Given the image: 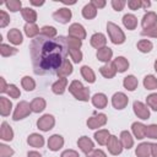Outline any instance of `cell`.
Wrapping results in <instances>:
<instances>
[{"mask_svg": "<svg viewBox=\"0 0 157 157\" xmlns=\"http://www.w3.org/2000/svg\"><path fill=\"white\" fill-rule=\"evenodd\" d=\"M29 53L34 74L45 75L56 72L66 60L69 53L66 38L64 36L48 38L40 34L31 42Z\"/></svg>", "mask_w": 157, "mask_h": 157, "instance_id": "cell-1", "label": "cell"}, {"mask_svg": "<svg viewBox=\"0 0 157 157\" xmlns=\"http://www.w3.org/2000/svg\"><path fill=\"white\" fill-rule=\"evenodd\" d=\"M69 91L77 101L88 102V99H90V90L87 87H85L78 80H74L69 85Z\"/></svg>", "mask_w": 157, "mask_h": 157, "instance_id": "cell-2", "label": "cell"}, {"mask_svg": "<svg viewBox=\"0 0 157 157\" xmlns=\"http://www.w3.org/2000/svg\"><path fill=\"white\" fill-rule=\"evenodd\" d=\"M107 32H108V36H109V38H110V40H112L113 44L119 45V44H123L125 42V34H124V32L114 22H110V21L107 22Z\"/></svg>", "mask_w": 157, "mask_h": 157, "instance_id": "cell-3", "label": "cell"}, {"mask_svg": "<svg viewBox=\"0 0 157 157\" xmlns=\"http://www.w3.org/2000/svg\"><path fill=\"white\" fill-rule=\"evenodd\" d=\"M32 113V109H31V103L26 102V101H21L17 103L15 110H13V114H12V119L15 121L17 120H21V119H25L26 117H28L29 114Z\"/></svg>", "mask_w": 157, "mask_h": 157, "instance_id": "cell-4", "label": "cell"}, {"mask_svg": "<svg viewBox=\"0 0 157 157\" xmlns=\"http://www.w3.org/2000/svg\"><path fill=\"white\" fill-rule=\"evenodd\" d=\"M55 125V118L52 114H44L37 120V128L42 131H49Z\"/></svg>", "mask_w": 157, "mask_h": 157, "instance_id": "cell-5", "label": "cell"}, {"mask_svg": "<svg viewBox=\"0 0 157 157\" xmlns=\"http://www.w3.org/2000/svg\"><path fill=\"white\" fill-rule=\"evenodd\" d=\"M105 124H107V115L103 114V113L94 114V115H92L91 118L87 119V126L90 129H92V130L98 129V128H102Z\"/></svg>", "mask_w": 157, "mask_h": 157, "instance_id": "cell-6", "label": "cell"}, {"mask_svg": "<svg viewBox=\"0 0 157 157\" xmlns=\"http://www.w3.org/2000/svg\"><path fill=\"white\" fill-rule=\"evenodd\" d=\"M71 16H72L71 10L67 9V7H61V9H58L56 11L53 12V18H54L56 22L63 23V25L67 23V22L71 20Z\"/></svg>", "mask_w": 157, "mask_h": 157, "instance_id": "cell-7", "label": "cell"}, {"mask_svg": "<svg viewBox=\"0 0 157 157\" xmlns=\"http://www.w3.org/2000/svg\"><path fill=\"white\" fill-rule=\"evenodd\" d=\"M128 103H129V98H128V96H126L125 93H123V92H117V93H114L113 97H112V105H113L115 109H118V110L124 109V108L128 105Z\"/></svg>", "mask_w": 157, "mask_h": 157, "instance_id": "cell-8", "label": "cell"}, {"mask_svg": "<svg viewBox=\"0 0 157 157\" xmlns=\"http://www.w3.org/2000/svg\"><path fill=\"white\" fill-rule=\"evenodd\" d=\"M132 109H134V113H135V115L137 118H140L142 120H146V119L150 118V109L142 102L135 101L134 104H132Z\"/></svg>", "mask_w": 157, "mask_h": 157, "instance_id": "cell-9", "label": "cell"}, {"mask_svg": "<svg viewBox=\"0 0 157 157\" xmlns=\"http://www.w3.org/2000/svg\"><path fill=\"white\" fill-rule=\"evenodd\" d=\"M107 148H108L109 153L113 155V156H118L123 151V146L120 144V140L115 135H110V137L107 142Z\"/></svg>", "mask_w": 157, "mask_h": 157, "instance_id": "cell-10", "label": "cell"}, {"mask_svg": "<svg viewBox=\"0 0 157 157\" xmlns=\"http://www.w3.org/2000/svg\"><path fill=\"white\" fill-rule=\"evenodd\" d=\"M67 32H69V37H71V38H76V39H80V40L86 38V29L80 23H72L69 27Z\"/></svg>", "mask_w": 157, "mask_h": 157, "instance_id": "cell-11", "label": "cell"}, {"mask_svg": "<svg viewBox=\"0 0 157 157\" xmlns=\"http://www.w3.org/2000/svg\"><path fill=\"white\" fill-rule=\"evenodd\" d=\"M141 26L144 29H150V28L157 26V13L153 11L146 12L141 20Z\"/></svg>", "mask_w": 157, "mask_h": 157, "instance_id": "cell-12", "label": "cell"}, {"mask_svg": "<svg viewBox=\"0 0 157 157\" xmlns=\"http://www.w3.org/2000/svg\"><path fill=\"white\" fill-rule=\"evenodd\" d=\"M77 146L80 147V150L87 156L88 153H91L94 148V145H93V141L88 137V136H81L78 140H77Z\"/></svg>", "mask_w": 157, "mask_h": 157, "instance_id": "cell-13", "label": "cell"}, {"mask_svg": "<svg viewBox=\"0 0 157 157\" xmlns=\"http://www.w3.org/2000/svg\"><path fill=\"white\" fill-rule=\"evenodd\" d=\"M64 146V137L59 134H54L48 139V148L50 151H59Z\"/></svg>", "mask_w": 157, "mask_h": 157, "instance_id": "cell-14", "label": "cell"}, {"mask_svg": "<svg viewBox=\"0 0 157 157\" xmlns=\"http://www.w3.org/2000/svg\"><path fill=\"white\" fill-rule=\"evenodd\" d=\"M90 42H91V45L93 48H96L97 50L103 48V47H107L105 45L107 44V38H105V36L103 33H94V34H92Z\"/></svg>", "mask_w": 157, "mask_h": 157, "instance_id": "cell-15", "label": "cell"}, {"mask_svg": "<svg viewBox=\"0 0 157 157\" xmlns=\"http://www.w3.org/2000/svg\"><path fill=\"white\" fill-rule=\"evenodd\" d=\"M131 131H132L134 136H135L137 140H142V139L146 137V125H144L142 123H139V121L132 123V125H131Z\"/></svg>", "mask_w": 157, "mask_h": 157, "instance_id": "cell-16", "label": "cell"}, {"mask_svg": "<svg viewBox=\"0 0 157 157\" xmlns=\"http://www.w3.org/2000/svg\"><path fill=\"white\" fill-rule=\"evenodd\" d=\"M97 59L99 61H103V63H110L112 60V56H113V50L109 48V47H103L101 49L97 50Z\"/></svg>", "mask_w": 157, "mask_h": 157, "instance_id": "cell-17", "label": "cell"}, {"mask_svg": "<svg viewBox=\"0 0 157 157\" xmlns=\"http://www.w3.org/2000/svg\"><path fill=\"white\" fill-rule=\"evenodd\" d=\"M66 86H67V78L66 77H59L52 85V91L55 94H63L66 90Z\"/></svg>", "mask_w": 157, "mask_h": 157, "instance_id": "cell-18", "label": "cell"}, {"mask_svg": "<svg viewBox=\"0 0 157 157\" xmlns=\"http://www.w3.org/2000/svg\"><path fill=\"white\" fill-rule=\"evenodd\" d=\"M0 139L4 141H11L13 139V130L12 128L6 123L2 121L1 123V128H0Z\"/></svg>", "mask_w": 157, "mask_h": 157, "instance_id": "cell-19", "label": "cell"}, {"mask_svg": "<svg viewBox=\"0 0 157 157\" xmlns=\"http://www.w3.org/2000/svg\"><path fill=\"white\" fill-rule=\"evenodd\" d=\"M7 39L10 40V43L15 44V45H20L22 42H23V37H22V33L20 29L17 28H11L9 32H7Z\"/></svg>", "mask_w": 157, "mask_h": 157, "instance_id": "cell-20", "label": "cell"}, {"mask_svg": "<svg viewBox=\"0 0 157 157\" xmlns=\"http://www.w3.org/2000/svg\"><path fill=\"white\" fill-rule=\"evenodd\" d=\"M91 101H92V104L96 108H98V109H103L108 104V98H107V96L104 93H96V94H93Z\"/></svg>", "mask_w": 157, "mask_h": 157, "instance_id": "cell-21", "label": "cell"}, {"mask_svg": "<svg viewBox=\"0 0 157 157\" xmlns=\"http://www.w3.org/2000/svg\"><path fill=\"white\" fill-rule=\"evenodd\" d=\"M119 140H120V144H121L123 148L130 150V148L134 146V139H132L131 134H130L128 130H124V131H121V132H120Z\"/></svg>", "mask_w": 157, "mask_h": 157, "instance_id": "cell-22", "label": "cell"}, {"mask_svg": "<svg viewBox=\"0 0 157 157\" xmlns=\"http://www.w3.org/2000/svg\"><path fill=\"white\" fill-rule=\"evenodd\" d=\"M27 144L32 147H36V148H40L43 147L44 145V137L40 135V134H37V132H33L28 137H27Z\"/></svg>", "mask_w": 157, "mask_h": 157, "instance_id": "cell-23", "label": "cell"}, {"mask_svg": "<svg viewBox=\"0 0 157 157\" xmlns=\"http://www.w3.org/2000/svg\"><path fill=\"white\" fill-rule=\"evenodd\" d=\"M112 63H113L117 72H125L129 69V61L124 56H117L115 59H113Z\"/></svg>", "mask_w": 157, "mask_h": 157, "instance_id": "cell-24", "label": "cell"}, {"mask_svg": "<svg viewBox=\"0 0 157 157\" xmlns=\"http://www.w3.org/2000/svg\"><path fill=\"white\" fill-rule=\"evenodd\" d=\"M99 72H101V75H102L103 77H105V78H113V77L117 75V70H115L113 63H107V64H104L103 66H101V67H99Z\"/></svg>", "mask_w": 157, "mask_h": 157, "instance_id": "cell-25", "label": "cell"}, {"mask_svg": "<svg viewBox=\"0 0 157 157\" xmlns=\"http://www.w3.org/2000/svg\"><path fill=\"white\" fill-rule=\"evenodd\" d=\"M47 107V102L42 97H36L31 102V109L33 113H42Z\"/></svg>", "mask_w": 157, "mask_h": 157, "instance_id": "cell-26", "label": "cell"}, {"mask_svg": "<svg viewBox=\"0 0 157 157\" xmlns=\"http://www.w3.org/2000/svg\"><path fill=\"white\" fill-rule=\"evenodd\" d=\"M123 25L129 31H134L137 27V18L132 13H126L123 16Z\"/></svg>", "mask_w": 157, "mask_h": 157, "instance_id": "cell-27", "label": "cell"}, {"mask_svg": "<svg viewBox=\"0 0 157 157\" xmlns=\"http://www.w3.org/2000/svg\"><path fill=\"white\" fill-rule=\"evenodd\" d=\"M21 15L26 23H34L37 20V12L31 7H23L21 10Z\"/></svg>", "mask_w": 157, "mask_h": 157, "instance_id": "cell-28", "label": "cell"}, {"mask_svg": "<svg viewBox=\"0 0 157 157\" xmlns=\"http://www.w3.org/2000/svg\"><path fill=\"white\" fill-rule=\"evenodd\" d=\"M12 109V103L10 99H7L6 97L1 96L0 97V114L2 117H7L10 115V112Z\"/></svg>", "mask_w": 157, "mask_h": 157, "instance_id": "cell-29", "label": "cell"}, {"mask_svg": "<svg viewBox=\"0 0 157 157\" xmlns=\"http://www.w3.org/2000/svg\"><path fill=\"white\" fill-rule=\"evenodd\" d=\"M135 153L137 157H150L151 156V144L141 142L140 145H137Z\"/></svg>", "mask_w": 157, "mask_h": 157, "instance_id": "cell-30", "label": "cell"}, {"mask_svg": "<svg viewBox=\"0 0 157 157\" xmlns=\"http://www.w3.org/2000/svg\"><path fill=\"white\" fill-rule=\"evenodd\" d=\"M71 74H72V64L69 61V59H66V60L63 63V65L58 69L56 75H58L59 77H67V76L71 75Z\"/></svg>", "mask_w": 157, "mask_h": 157, "instance_id": "cell-31", "label": "cell"}, {"mask_svg": "<svg viewBox=\"0 0 157 157\" xmlns=\"http://www.w3.org/2000/svg\"><path fill=\"white\" fill-rule=\"evenodd\" d=\"M137 85H139V81H137V78H136L134 75H128L126 77H124L123 86H124V88H125V90H128V91L132 92V91H135V90H136Z\"/></svg>", "mask_w": 157, "mask_h": 157, "instance_id": "cell-32", "label": "cell"}, {"mask_svg": "<svg viewBox=\"0 0 157 157\" xmlns=\"http://www.w3.org/2000/svg\"><path fill=\"white\" fill-rule=\"evenodd\" d=\"M109 137H110V132H109L108 130H105V129H102V130H98V131L94 132V140H96L101 146L107 145Z\"/></svg>", "mask_w": 157, "mask_h": 157, "instance_id": "cell-33", "label": "cell"}, {"mask_svg": "<svg viewBox=\"0 0 157 157\" xmlns=\"http://www.w3.org/2000/svg\"><path fill=\"white\" fill-rule=\"evenodd\" d=\"M81 75H82V77L85 78V81H87L88 83H93L94 81H96V75H94V72H93V70L90 67V66H87V65H83L82 67H81Z\"/></svg>", "mask_w": 157, "mask_h": 157, "instance_id": "cell-34", "label": "cell"}, {"mask_svg": "<svg viewBox=\"0 0 157 157\" xmlns=\"http://www.w3.org/2000/svg\"><path fill=\"white\" fill-rule=\"evenodd\" d=\"M82 16H83L86 20H92V18H94V17L97 16V9H96L91 2H88V4H86V5L83 6V9H82Z\"/></svg>", "mask_w": 157, "mask_h": 157, "instance_id": "cell-35", "label": "cell"}, {"mask_svg": "<svg viewBox=\"0 0 157 157\" xmlns=\"http://www.w3.org/2000/svg\"><path fill=\"white\" fill-rule=\"evenodd\" d=\"M23 29H25L26 36L29 37V38H36V37H38V34H39V32H40V29L38 28V26H37L36 23H26L25 27H23Z\"/></svg>", "mask_w": 157, "mask_h": 157, "instance_id": "cell-36", "label": "cell"}, {"mask_svg": "<svg viewBox=\"0 0 157 157\" xmlns=\"http://www.w3.org/2000/svg\"><path fill=\"white\" fill-rule=\"evenodd\" d=\"M17 52H18V49H16L15 47H10L9 44L1 43V45H0V53H1V56H4V58L12 56V55L17 54Z\"/></svg>", "mask_w": 157, "mask_h": 157, "instance_id": "cell-37", "label": "cell"}, {"mask_svg": "<svg viewBox=\"0 0 157 157\" xmlns=\"http://www.w3.org/2000/svg\"><path fill=\"white\" fill-rule=\"evenodd\" d=\"M144 86H145L146 90H150V91L157 90V77L153 76V75L145 76V78H144Z\"/></svg>", "mask_w": 157, "mask_h": 157, "instance_id": "cell-38", "label": "cell"}, {"mask_svg": "<svg viewBox=\"0 0 157 157\" xmlns=\"http://www.w3.org/2000/svg\"><path fill=\"white\" fill-rule=\"evenodd\" d=\"M136 47H137V49H139L141 53H150V52L152 50V48H153V44H152V42L148 40V39H141V40L137 42Z\"/></svg>", "mask_w": 157, "mask_h": 157, "instance_id": "cell-39", "label": "cell"}, {"mask_svg": "<svg viewBox=\"0 0 157 157\" xmlns=\"http://www.w3.org/2000/svg\"><path fill=\"white\" fill-rule=\"evenodd\" d=\"M21 85L26 91H33L36 88V81L31 76H23L21 80Z\"/></svg>", "mask_w": 157, "mask_h": 157, "instance_id": "cell-40", "label": "cell"}, {"mask_svg": "<svg viewBox=\"0 0 157 157\" xmlns=\"http://www.w3.org/2000/svg\"><path fill=\"white\" fill-rule=\"evenodd\" d=\"M56 28L53 26H43L40 28V34L48 38H55L56 37Z\"/></svg>", "mask_w": 157, "mask_h": 157, "instance_id": "cell-41", "label": "cell"}, {"mask_svg": "<svg viewBox=\"0 0 157 157\" xmlns=\"http://www.w3.org/2000/svg\"><path fill=\"white\" fill-rule=\"evenodd\" d=\"M5 6L11 11V12H17L22 10V2L20 0H9L5 2Z\"/></svg>", "mask_w": 157, "mask_h": 157, "instance_id": "cell-42", "label": "cell"}, {"mask_svg": "<svg viewBox=\"0 0 157 157\" xmlns=\"http://www.w3.org/2000/svg\"><path fill=\"white\" fill-rule=\"evenodd\" d=\"M146 103H147V107H150L152 110L157 112V93L148 94L146 98Z\"/></svg>", "mask_w": 157, "mask_h": 157, "instance_id": "cell-43", "label": "cell"}, {"mask_svg": "<svg viewBox=\"0 0 157 157\" xmlns=\"http://www.w3.org/2000/svg\"><path fill=\"white\" fill-rule=\"evenodd\" d=\"M66 43H67V49H80L82 45V40L71 37L66 38Z\"/></svg>", "mask_w": 157, "mask_h": 157, "instance_id": "cell-44", "label": "cell"}, {"mask_svg": "<svg viewBox=\"0 0 157 157\" xmlns=\"http://www.w3.org/2000/svg\"><path fill=\"white\" fill-rule=\"evenodd\" d=\"M6 93H7L11 98H15V99H16V98H18V97L21 96V91H20V88H18L16 85H13V83L9 85Z\"/></svg>", "mask_w": 157, "mask_h": 157, "instance_id": "cell-45", "label": "cell"}, {"mask_svg": "<svg viewBox=\"0 0 157 157\" xmlns=\"http://www.w3.org/2000/svg\"><path fill=\"white\" fill-rule=\"evenodd\" d=\"M69 54H70V56H71V59L75 64H78L82 60V56H83L82 52L80 49H69Z\"/></svg>", "mask_w": 157, "mask_h": 157, "instance_id": "cell-46", "label": "cell"}, {"mask_svg": "<svg viewBox=\"0 0 157 157\" xmlns=\"http://www.w3.org/2000/svg\"><path fill=\"white\" fill-rule=\"evenodd\" d=\"M13 152L15 151L10 146H7L5 144H0V157H11L13 155Z\"/></svg>", "mask_w": 157, "mask_h": 157, "instance_id": "cell-47", "label": "cell"}, {"mask_svg": "<svg viewBox=\"0 0 157 157\" xmlns=\"http://www.w3.org/2000/svg\"><path fill=\"white\" fill-rule=\"evenodd\" d=\"M146 137L148 139H157V125L151 124L146 126Z\"/></svg>", "mask_w": 157, "mask_h": 157, "instance_id": "cell-48", "label": "cell"}, {"mask_svg": "<svg viewBox=\"0 0 157 157\" xmlns=\"http://www.w3.org/2000/svg\"><path fill=\"white\" fill-rule=\"evenodd\" d=\"M10 23V16L7 15V12H5L4 10L0 11V27L4 28Z\"/></svg>", "mask_w": 157, "mask_h": 157, "instance_id": "cell-49", "label": "cell"}, {"mask_svg": "<svg viewBox=\"0 0 157 157\" xmlns=\"http://www.w3.org/2000/svg\"><path fill=\"white\" fill-rule=\"evenodd\" d=\"M112 7L115 10V11H121L124 9V6L126 5V1L125 0H112Z\"/></svg>", "mask_w": 157, "mask_h": 157, "instance_id": "cell-50", "label": "cell"}, {"mask_svg": "<svg viewBox=\"0 0 157 157\" xmlns=\"http://www.w3.org/2000/svg\"><path fill=\"white\" fill-rule=\"evenodd\" d=\"M128 6L130 10H139L142 9V1L141 0H129L128 1Z\"/></svg>", "mask_w": 157, "mask_h": 157, "instance_id": "cell-51", "label": "cell"}, {"mask_svg": "<svg viewBox=\"0 0 157 157\" xmlns=\"http://www.w3.org/2000/svg\"><path fill=\"white\" fill-rule=\"evenodd\" d=\"M141 36H147V37H152V38H157V26L150 28V29H142L141 31Z\"/></svg>", "mask_w": 157, "mask_h": 157, "instance_id": "cell-52", "label": "cell"}, {"mask_svg": "<svg viewBox=\"0 0 157 157\" xmlns=\"http://www.w3.org/2000/svg\"><path fill=\"white\" fill-rule=\"evenodd\" d=\"M60 157H80V155H78V152L75 151V150H65V151L60 155Z\"/></svg>", "mask_w": 157, "mask_h": 157, "instance_id": "cell-53", "label": "cell"}, {"mask_svg": "<svg viewBox=\"0 0 157 157\" xmlns=\"http://www.w3.org/2000/svg\"><path fill=\"white\" fill-rule=\"evenodd\" d=\"M87 157H107V155L104 153L103 150L98 148V150H93L91 153H88Z\"/></svg>", "mask_w": 157, "mask_h": 157, "instance_id": "cell-54", "label": "cell"}, {"mask_svg": "<svg viewBox=\"0 0 157 157\" xmlns=\"http://www.w3.org/2000/svg\"><path fill=\"white\" fill-rule=\"evenodd\" d=\"M91 4H92V5L98 10V9H103V7L105 6V4H107V2H105L104 0H92V1H91Z\"/></svg>", "mask_w": 157, "mask_h": 157, "instance_id": "cell-55", "label": "cell"}, {"mask_svg": "<svg viewBox=\"0 0 157 157\" xmlns=\"http://www.w3.org/2000/svg\"><path fill=\"white\" fill-rule=\"evenodd\" d=\"M0 85H1V86H0V92H1V93H6L9 85H6V81H5L4 77H0Z\"/></svg>", "mask_w": 157, "mask_h": 157, "instance_id": "cell-56", "label": "cell"}, {"mask_svg": "<svg viewBox=\"0 0 157 157\" xmlns=\"http://www.w3.org/2000/svg\"><path fill=\"white\" fill-rule=\"evenodd\" d=\"M151 156L157 157V144H151Z\"/></svg>", "mask_w": 157, "mask_h": 157, "instance_id": "cell-57", "label": "cell"}, {"mask_svg": "<svg viewBox=\"0 0 157 157\" xmlns=\"http://www.w3.org/2000/svg\"><path fill=\"white\" fill-rule=\"evenodd\" d=\"M29 2H31V5H33V6H42L43 4H44V0H29Z\"/></svg>", "mask_w": 157, "mask_h": 157, "instance_id": "cell-58", "label": "cell"}, {"mask_svg": "<svg viewBox=\"0 0 157 157\" xmlns=\"http://www.w3.org/2000/svg\"><path fill=\"white\" fill-rule=\"evenodd\" d=\"M27 157H42V155L39 152H37V151H28Z\"/></svg>", "mask_w": 157, "mask_h": 157, "instance_id": "cell-59", "label": "cell"}, {"mask_svg": "<svg viewBox=\"0 0 157 157\" xmlns=\"http://www.w3.org/2000/svg\"><path fill=\"white\" fill-rule=\"evenodd\" d=\"M141 1H142V9L147 10V9L151 6V2H150V1H145V0H141Z\"/></svg>", "mask_w": 157, "mask_h": 157, "instance_id": "cell-60", "label": "cell"}, {"mask_svg": "<svg viewBox=\"0 0 157 157\" xmlns=\"http://www.w3.org/2000/svg\"><path fill=\"white\" fill-rule=\"evenodd\" d=\"M153 66H155V70H156V72H157V60L155 61V64H153Z\"/></svg>", "mask_w": 157, "mask_h": 157, "instance_id": "cell-61", "label": "cell"}]
</instances>
